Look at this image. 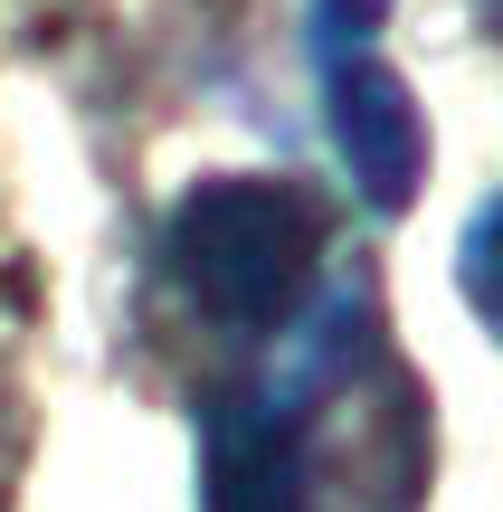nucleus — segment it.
Instances as JSON below:
<instances>
[{
  "label": "nucleus",
  "mask_w": 503,
  "mask_h": 512,
  "mask_svg": "<svg viewBox=\"0 0 503 512\" xmlns=\"http://www.w3.org/2000/svg\"><path fill=\"white\" fill-rule=\"evenodd\" d=\"M209 512H304V446L266 408H219L209 427Z\"/></svg>",
  "instance_id": "7ed1b4c3"
},
{
  "label": "nucleus",
  "mask_w": 503,
  "mask_h": 512,
  "mask_svg": "<svg viewBox=\"0 0 503 512\" xmlns=\"http://www.w3.org/2000/svg\"><path fill=\"white\" fill-rule=\"evenodd\" d=\"M333 143L352 162V181L371 190L380 209H399L428 171V133H418V105L390 67H342L333 76Z\"/></svg>",
  "instance_id": "f03ea898"
},
{
  "label": "nucleus",
  "mask_w": 503,
  "mask_h": 512,
  "mask_svg": "<svg viewBox=\"0 0 503 512\" xmlns=\"http://www.w3.org/2000/svg\"><path fill=\"white\" fill-rule=\"evenodd\" d=\"M323 266V209L295 181H200L171 209V275L219 323H285Z\"/></svg>",
  "instance_id": "f257e3e1"
}]
</instances>
